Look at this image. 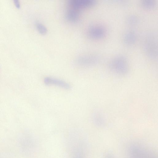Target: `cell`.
Here are the masks:
<instances>
[{
  "label": "cell",
  "mask_w": 158,
  "mask_h": 158,
  "mask_svg": "<svg viewBox=\"0 0 158 158\" xmlns=\"http://www.w3.org/2000/svg\"><path fill=\"white\" fill-rule=\"evenodd\" d=\"M143 49L146 55L152 60H155L158 56L157 39L152 34L147 35L143 41Z\"/></svg>",
  "instance_id": "1"
},
{
  "label": "cell",
  "mask_w": 158,
  "mask_h": 158,
  "mask_svg": "<svg viewBox=\"0 0 158 158\" xmlns=\"http://www.w3.org/2000/svg\"><path fill=\"white\" fill-rule=\"evenodd\" d=\"M95 0H69L70 7L79 10L94 4Z\"/></svg>",
  "instance_id": "4"
},
{
  "label": "cell",
  "mask_w": 158,
  "mask_h": 158,
  "mask_svg": "<svg viewBox=\"0 0 158 158\" xmlns=\"http://www.w3.org/2000/svg\"><path fill=\"white\" fill-rule=\"evenodd\" d=\"M105 34L103 28L99 27H93L90 28L88 32L89 37L93 40H98L103 38Z\"/></svg>",
  "instance_id": "6"
},
{
  "label": "cell",
  "mask_w": 158,
  "mask_h": 158,
  "mask_svg": "<svg viewBox=\"0 0 158 158\" xmlns=\"http://www.w3.org/2000/svg\"><path fill=\"white\" fill-rule=\"evenodd\" d=\"M80 10L70 7L66 14L67 19L71 22H76L79 19Z\"/></svg>",
  "instance_id": "7"
},
{
  "label": "cell",
  "mask_w": 158,
  "mask_h": 158,
  "mask_svg": "<svg viewBox=\"0 0 158 158\" xmlns=\"http://www.w3.org/2000/svg\"><path fill=\"white\" fill-rule=\"evenodd\" d=\"M136 40L135 34L132 32H129L126 33L123 37L124 43L127 45L131 46L134 44Z\"/></svg>",
  "instance_id": "8"
},
{
  "label": "cell",
  "mask_w": 158,
  "mask_h": 158,
  "mask_svg": "<svg viewBox=\"0 0 158 158\" xmlns=\"http://www.w3.org/2000/svg\"><path fill=\"white\" fill-rule=\"evenodd\" d=\"M36 26L38 31L40 34L44 35L47 34V29L44 25L38 23H36Z\"/></svg>",
  "instance_id": "9"
},
{
  "label": "cell",
  "mask_w": 158,
  "mask_h": 158,
  "mask_svg": "<svg viewBox=\"0 0 158 158\" xmlns=\"http://www.w3.org/2000/svg\"><path fill=\"white\" fill-rule=\"evenodd\" d=\"M144 3L145 5L148 7L151 6L153 4V0H144Z\"/></svg>",
  "instance_id": "10"
},
{
  "label": "cell",
  "mask_w": 158,
  "mask_h": 158,
  "mask_svg": "<svg viewBox=\"0 0 158 158\" xmlns=\"http://www.w3.org/2000/svg\"><path fill=\"white\" fill-rule=\"evenodd\" d=\"M100 60V57L97 55H86L78 57L76 60L75 63L79 66L89 67L96 65Z\"/></svg>",
  "instance_id": "3"
},
{
  "label": "cell",
  "mask_w": 158,
  "mask_h": 158,
  "mask_svg": "<svg viewBox=\"0 0 158 158\" xmlns=\"http://www.w3.org/2000/svg\"><path fill=\"white\" fill-rule=\"evenodd\" d=\"M16 7L18 9L20 7V4L19 0H13Z\"/></svg>",
  "instance_id": "11"
},
{
  "label": "cell",
  "mask_w": 158,
  "mask_h": 158,
  "mask_svg": "<svg viewBox=\"0 0 158 158\" xmlns=\"http://www.w3.org/2000/svg\"><path fill=\"white\" fill-rule=\"evenodd\" d=\"M110 69L114 72L120 75H125L128 71L129 65L125 57L119 56L114 58L109 64Z\"/></svg>",
  "instance_id": "2"
},
{
  "label": "cell",
  "mask_w": 158,
  "mask_h": 158,
  "mask_svg": "<svg viewBox=\"0 0 158 158\" xmlns=\"http://www.w3.org/2000/svg\"><path fill=\"white\" fill-rule=\"evenodd\" d=\"M44 82L46 85H55L66 89H69L71 88L70 85L65 81L50 77L44 78Z\"/></svg>",
  "instance_id": "5"
}]
</instances>
